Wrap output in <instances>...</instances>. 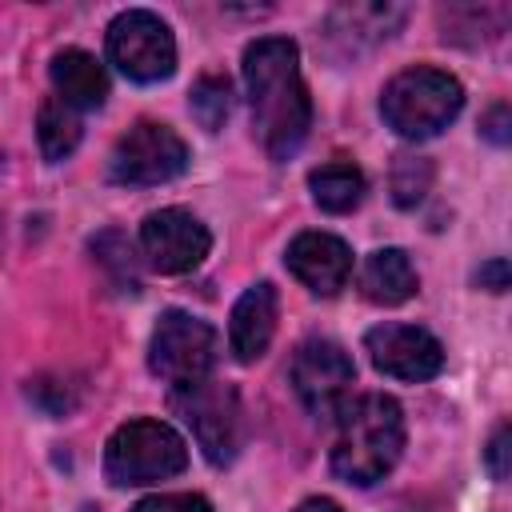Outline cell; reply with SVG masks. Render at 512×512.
<instances>
[{"mask_svg": "<svg viewBox=\"0 0 512 512\" xmlns=\"http://www.w3.org/2000/svg\"><path fill=\"white\" fill-rule=\"evenodd\" d=\"M244 88L252 132L272 160L300 152L312 128V100L300 76V52L288 36H260L244 48Z\"/></svg>", "mask_w": 512, "mask_h": 512, "instance_id": "cell-1", "label": "cell"}, {"mask_svg": "<svg viewBox=\"0 0 512 512\" xmlns=\"http://www.w3.org/2000/svg\"><path fill=\"white\" fill-rule=\"evenodd\" d=\"M404 452V408L384 392L344 400L336 412L332 472L356 488L384 480Z\"/></svg>", "mask_w": 512, "mask_h": 512, "instance_id": "cell-2", "label": "cell"}, {"mask_svg": "<svg viewBox=\"0 0 512 512\" xmlns=\"http://www.w3.org/2000/svg\"><path fill=\"white\" fill-rule=\"evenodd\" d=\"M464 108V88L452 72L444 68H404L384 84L380 96V116L384 124L404 136V140H428L436 132H444Z\"/></svg>", "mask_w": 512, "mask_h": 512, "instance_id": "cell-3", "label": "cell"}, {"mask_svg": "<svg viewBox=\"0 0 512 512\" xmlns=\"http://www.w3.org/2000/svg\"><path fill=\"white\" fill-rule=\"evenodd\" d=\"M188 468V444L184 436L152 416L120 424L108 444H104V476L116 488H136V484H156Z\"/></svg>", "mask_w": 512, "mask_h": 512, "instance_id": "cell-4", "label": "cell"}, {"mask_svg": "<svg viewBox=\"0 0 512 512\" xmlns=\"http://www.w3.org/2000/svg\"><path fill=\"white\" fill-rule=\"evenodd\" d=\"M172 412L192 428L208 464L224 468L236 460V452L244 444V408H240L236 388H228L212 376L196 380L188 388H172Z\"/></svg>", "mask_w": 512, "mask_h": 512, "instance_id": "cell-5", "label": "cell"}, {"mask_svg": "<svg viewBox=\"0 0 512 512\" xmlns=\"http://www.w3.org/2000/svg\"><path fill=\"white\" fill-rule=\"evenodd\" d=\"M220 356V336L208 320L168 308L156 328H152V344H148V368L172 384V388H188L196 380L212 376V364Z\"/></svg>", "mask_w": 512, "mask_h": 512, "instance_id": "cell-6", "label": "cell"}, {"mask_svg": "<svg viewBox=\"0 0 512 512\" xmlns=\"http://www.w3.org/2000/svg\"><path fill=\"white\" fill-rule=\"evenodd\" d=\"M188 168V144L180 140L176 128L156 124V120H140L132 124L112 156H108V180L124 184V188H152V184H168Z\"/></svg>", "mask_w": 512, "mask_h": 512, "instance_id": "cell-7", "label": "cell"}, {"mask_svg": "<svg viewBox=\"0 0 512 512\" xmlns=\"http://www.w3.org/2000/svg\"><path fill=\"white\" fill-rule=\"evenodd\" d=\"M108 60L136 84H160L176 72L172 28L148 8H128L108 24Z\"/></svg>", "mask_w": 512, "mask_h": 512, "instance_id": "cell-8", "label": "cell"}, {"mask_svg": "<svg viewBox=\"0 0 512 512\" xmlns=\"http://www.w3.org/2000/svg\"><path fill=\"white\" fill-rule=\"evenodd\" d=\"M288 380L308 416L336 420V412L344 408L348 388L356 380V368H352V356L344 352V344H336L328 336H312L292 352Z\"/></svg>", "mask_w": 512, "mask_h": 512, "instance_id": "cell-9", "label": "cell"}, {"mask_svg": "<svg viewBox=\"0 0 512 512\" xmlns=\"http://www.w3.org/2000/svg\"><path fill=\"white\" fill-rule=\"evenodd\" d=\"M140 252L156 272L180 276L204 264V256L212 252V232L188 208H160L140 224Z\"/></svg>", "mask_w": 512, "mask_h": 512, "instance_id": "cell-10", "label": "cell"}, {"mask_svg": "<svg viewBox=\"0 0 512 512\" xmlns=\"http://www.w3.org/2000/svg\"><path fill=\"white\" fill-rule=\"evenodd\" d=\"M364 348L376 364V372L392 376V380H432L444 368V348L428 328L416 324H376L364 336Z\"/></svg>", "mask_w": 512, "mask_h": 512, "instance_id": "cell-11", "label": "cell"}, {"mask_svg": "<svg viewBox=\"0 0 512 512\" xmlns=\"http://www.w3.org/2000/svg\"><path fill=\"white\" fill-rule=\"evenodd\" d=\"M288 272L316 296H336L352 276V248L332 232H300L284 252Z\"/></svg>", "mask_w": 512, "mask_h": 512, "instance_id": "cell-12", "label": "cell"}, {"mask_svg": "<svg viewBox=\"0 0 512 512\" xmlns=\"http://www.w3.org/2000/svg\"><path fill=\"white\" fill-rule=\"evenodd\" d=\"M276 288L268 280H256L240 292V300L232 304V316H228V348L240 364H256L268 344H272V332H276Z\"/></svg>", "mask_w": 512, "mask_h": 512, "instance_id": "cell-13", "label": "cell"}, {"mask_svg": "<svg viewBox=\"0 0 512 512\" xmlns=\"http://www.w3.org/2000/svg\"><path fill=\"white\" fill-rule=\"evenodd\" d=\"M48 76H52L56 100H64L68 108L92 112V108H100V104L108 100V72H104V64H100L92 52H84V48H64V52H56Z\"/></svg>", "mask_w": 512, "mask_h": 512, "instance_id": "cell-14", "label": "cell"}, {"mask_svg": "<svg viewBox=\"0 0 512 512\" xmlns=\"http://www.w3.org/2000/svg\"><path fill=\"white\" fill-rule=\"evenodd\" d=\"M416 292V268L408 260L404 248H376L364 256L360 264V296L380 304V308H396Z\"/></svg>", "mask_w": 512, "mask_h": 512, "instance_id": "cell-15", "label": "cell"}, {"mask_svg": "<svg viewBox=\"0 0 512 512\" xmlns=\"http://www.w3.org/2000/svg\"><path fill=\"white\" fill-rule=\"evenodd\" d=\"M308 188H312L316 208H324L332 216H344L364 200V172L352 160H332V164H320L308 176Z\"/></svg>", "mask_w": 512, "mask_h": 512, "instance_id": "cell-16", "label": "cell"}, {"mask_svg": "<svg viewBox=\"0 0 512 512\" xmlns=\"http://www.w3.org/2000/svg\"><path fill=\"white\" fill-rule=\"evenodd\" d=\"M80 136H84V124H80L76 108H68L64 100L48 96V100L40 104V112H36V140H40L44 160H48V164L68 160V156L76 152Z\"/></svg>", "mask_w": 512, "mask_h": 512, "instance_id": "cell-17", "label": "cell"}, {"mask_svg": "<svg viewBox=\"0 0 512 512\" xmlns=\"http://www.w3.org/2000/svg\"><path fill=\"white\" fill-rule=\"evenodd\" d=\"M404 20V8L396 4H344L328 16V32L332 36H372V40H388Z\"/></svg>", "mask_w": 512, "mask_h": 512, "instance_id": "cell-18", "label": "cell"}, {"mask_svg": "<svg viewBox=\"0 0 512 512\" xmlns=\"http://www.w3.org/2000/svg\"><path fill=\"white\" fill-rule=\"evenodd\" d=\"M88 248H92L96 264L108 272V280H112L120 292H136V288H140V256H136L132 240H128L120 228L96 232Z\"/></svg>", "mask_w": 512, "mask_h": 512, "instance_id": "cell-19", "label": "cell"}, {"mask_svg": "<svg viewBox=\"0 0 512 512\" xmlns=\"http://www.w3.org/2000/svg\"><path fill=\"white\" fill-rule=\"evenodd\" d=\"M188 112H192V120L200 128L220 132L224 120H228V112H232V80L228 76H216V72L200 76L192 84V92H188Z\"/></svg>", "mask_w": 512, "mask_h": 512, "instance_id": "cell-20", "label": "cell"}, {"mask_svg": "<svg viewBox=\"0 0 512 512\" xmlns=\"http://www.w3.org/2000/svg\"><path fill=\"white\" fill-rule=\"evenodd\" d=\"M432 160L428 156H396L392 164V200L396 208H416L432 188Z\"/></svg>", "mask_w": 512, "mask_h": 512, "instance_id": "cell-21", "label": "cell"}, {"mask_svg": "<svg viewBox=\"0 0 512 512\" xmlns=\"http://www.w3.org/2000/svg\"><path fill=\"white\" fill-rule=\"evenodd\" d=\"M132 512H212V504L200 492H156L132 504Z\"/></svg>", "mask_w": 512, "mask_h": 512, "instance_id": "cell-22", "label": "cell"}, {"mask_svg": "<svg viewBox=\"0 0 512 512\" xmlns=\"http://www.w3.org/2000/svg\"><path fill=\"white\" fill-rule=\"evenodd\" d=\"M28 396H32L48 416H64V412L76 408V392H72L64 380H48V376H40L36 384H28Z\"/></svg>", "mask_w": 512, "mask_h": 512, "instance_id": "cell-23", "label": "cell"}, {"mask_svg": "<svg viewBox=\"0 0 512 512\" xmlns=\"http://www.w3.org/2000/svg\"><path fill=\"white\" fill-rule=\"evenodd\" d=\"M508 456H512V428L500 424V428L492 432V440H488V452H484V464H488L492 480H508V472H512Z\"/></svg>", "mask_w": 512, "mask_h": 512, "instance_id": "cell-24", "label": "cell"}, {"mask_svg": "<svg viewBox=\"0 0 512 512\" xmlns=\"http://www.w3.org/2000/svg\"><path fill=\"white\" fill-rule=\"evenodd\" d=\"M480 132H484L492 144H508V104H492L488 116L480 120Z\"/></svg>", "mask_w": 512, "mask_h": 512, "instance_id": "cell-25", "label": "cell"}, {"mask_svg": "<svg viewBox=\"0 0 512 512\" xmlns=\"http://www.w3.org/2000/svg\"><path fill=\"white\" fill-rule=\"evenodd\" d=\"M476 284H480V288H488V292H504V288H508V260H504V256H496V260L480 264Z\"/></svg>", "mask_w": 512, "mask_h": 512, "instance_id": "cell-26", "label": "cell"}, {"mask_svg": "<svg viewBox=\"0 0 512 512\" xmlns=\"http://www.w3.org/2000/svg\"><path fill=\"white\" fill-rule=\"evenodd\" d=\"M296 512H340V504L328 496H308L304 504H296Z\"/></svg>", "mask_w": 512, "mask_h": 512, "instance_id": "cell-27", "label": "cell"}]
</instances>
